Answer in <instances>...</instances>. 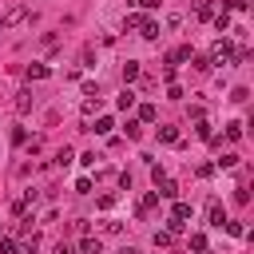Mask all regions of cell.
<instances>
[{
	"label": "cell",
	"mask_w": 254,
	"mask_h": 254,
	"mask_svg": "<svg viewBox=\"0 0 254 254\" xmlns=\"http://www.w3.org/2000/svg\"><path fill=\"white\" fill-rule=\"evenodd\" d=\"M48 71H52L48 64H32V67H28V83H32V79H48Z\"/></svg>",
	"instance_id": "13"
},
{
	"label": "cell",
	"mask_w": 254,
	"mask_h": 254,
	"mask_svg": "<svg viewBox=\"0 0 254 254\" xmlns=\"http://www.w3.org/2000/svg\"><path fill=\"white\" fill-rule=\"evenodd\" d=\"M155 187H159V190H155L159 198H179V183H175V179L163 175V179H155Z\"/></svg>",
	"instance_id": "4"
},
{
	"label": "cell",
	"mask_w": 254,
	"mask_h": 254,
	"mask_svg": "<svg viewBox=\"0 0 254 254\" xmlns=\"http://www.w3.org/2000/svg\"><path fill=\"white\" fill-rule=\"evenodd\" d=\"M111 127H115V123H111V115H99V119H95V127H87V131H95V135H107Z\"/></svg>",
	"instance_id": "15"
},
{
	"label": "cell",
	"mask_w": 254,
	"mask_h": 254,
	"mask_svg": "<svg viewBox=\"0 0 254 254\" xmlns=\"http://www.w3.org/2000/svg\"><path fill=\"white\" fill-rule=\"evenodd\" d=\"M28 20V8H8L4 16H0V28H20Z\"/></svg>",
	"instance_id": "3"
},
{
	"label": "cell",
	"mask_w": 254,
	"mask_h": 254,
	"mask_svg": "<svg viewBox=\"0 0 254 254\" xmlns=\"http://www.w3.org/2000/svg\"><path fill=\"white\" fill-rule=\"evenodd\" d=\"M24 210H28V198H16V202H12V214H16V218H20V214H24Z\"/></svg>",
	"instance_id": "35"
},
{
	"label": "cell",
	"mask_w": 254,
	"mask_h": 254,
	"mask_svg": "<svg viewBox=\"0 0 254 254\" xmlns=\"http://www.w3.org/2000/svg\"><path fill=\"white\" fill-rule=\"evenodd\" d=\"M119 230H123L119 218H107V222H103V234H119Z\"/></svg>",
	"instance_id": "27"
},
{
	"label": "cell",
	"mask_w": 254,
	"mask_h": 254,
	"mask_svg": "<svg viewBox=\"0 0 254 254\" xmlns=\"http://www.w3.org/2000/svg\"><path fill=\"white\" fill-rule=\"evenodd\" d=\"M210 226H226V210H222V202H210Z\"/></svg>",
	"instance_id": "10"
},
{
	"label": "cell",
	"mask_w": 254,
	"mask_h": 254,
	"mask_svg": "<svg viewBox=\"0 0 254 254\" xmlns=\"http://www.w3.org/2000/svg\"><path fill=\"white\" fill-rule=\"evenodd\" d=\"M135 28H139V36H143V40H159V24H155L151 16H139V24H135Z\"/></svg>",
	"instance_id": "6"
},
{
	"label": "cell",
	"mask_w": 254,
	"mask_h": 254,
	"mask_svg": "<svg viewBox=\"0 0 254 254\" xmlns=\"http://www.w3.org/2000/svg\"><path fill=\"white\" fill-rule=\"evenodd\" d=\"M222 230H230L234 238H246V226H242V222H230V218H226V226H222Z\"/></svg>",
	"instance_id": "25"
},
{
	"label": "cell",
	"mask_w": 254,
	"mask_h": 254,
	"mask_svg": "<svg viewBox=\"0 0 254 254\" xmlns=\"http://www.w3.org/2000/svg\"><path fill=\"white\" fill-rule=\"evenodd\" d=\"M194 16H198V20H210V16H214V4H210V0H198V4H194Z\"/></svg>",
	"instance_id": "12"
},
{
	"label": "cell",
	"mask_w": 254,
	"mask_h": 254,
	"mask_svg": "<svg viewBox=\"0 0 254 254\" xmlns=\"http://www.w3.org/2000/svg\"><path fill=\"white\" fill-rule=\"evenodd\" d=\"M115 107H119V111H131V107H135V91L127 87V91H123V95L115 99Z\"/></svg>",
	"instance_id": "14"
},
{
	"label": "cell",
	"mask_w": 254,
	"mask_h": 254,
	"mask_svg": "<svg viewBox=\"0 0 254 254\" xmlns=\"http://www.w3.org/2000/svg\"><path fill=\"white\" fill-rule=\"evenodd\" d=\"M218 167H238V155H234V151H230V155H222V159H218Z\"/></svg>",
	"instance_id": "34"
},
{
	"label": "cell",
	"mask_w": 254,
	"mask_h": 254,
	"mask_svg": "<svg viewBox=\"0 0 254 254\" xmlns=\"http://www.w3.org/2000/svg\"><path fill=\"white\" fill-rule=\"evenodd\" d=\"M190 60V48L183 44V48H175V52H167V67H179V64H187Z\"/></svg>",
	"instance_id": "7"
},
{
	"label": "cell",
	"mask_w": 254,
	"mask_h": 254,
	"mask_svg": "<svg viewBox=\"0 0 254 254\" xmlns=\"http://www.w3.org/2000/svg\"><path fill=\"white\" fill-rule=\"evenodd\" d=\"M103 246H99V238L95 234H83V242H79V254H99Z\"/></svg>",
	"instance_id": "11"
},
{
	"label": "cell",
	"mask_w": 254,
	"mask_h": 254,
	"mask_svg": "<svg viewBox=\"0 0 254 254\" xmlns=\"http://www.w3.org/2000/svg\"><path fill=\"white\" fill-rule=\"evenodd\" d=\"M119 254H139V246H119Z\"/></svg>",
	"instance_id": "39"
},
{
	"label": "cell",
	"mask_w": 254,
	"mask_h": 254,
	"mask_svg": "<svg viewBox=\"0 0 254 254\" xmlns=\"http://www.w3.org/2000/svg\"><path fill=\"white\" fill-rule=\"evenodd\" d=\"M167 99H183V87L179 83H167Z\"/></svg>",
	"instance_id": "33"
},
{
	"label": "cell",
	"mask_w": 254,
	"mask_h": 254,
	"mask_svg": "<svg viewBox=\"0 0 254 254\" xmlns=\"http://www.w3.org/2000/svg\"><path fill=\"white\" fill-rule=\"evenodd\" d=\"M226 139H242V123H226Z\"/></svg>",
	"instance_id": "30"
},
{
	"label": "cell",
	"mask_w": 254,
	"mask_h": 254,
	"mask_svg": "<svg viewBox=\"0 0 254 254\" xmlns=\"http://www.w3.org/2000/svg\"><path fill=\"white\" fill-rule=\"evenodd\" d=\"M159 139L163 143H179V127H159Z\"/></svg>",
	"instance_id": "20"
},
{
	"label": "cell",
	"mask_w": 254,
	"mask_h": 254,
	"mask_svg": "<svg viewBox=\"0 0 254 254\" xmlns=\"http://www.w3.org/2000/svg\"><path fill=\"white\" fill-rule=\"evenodd\" d=\"M123 131H127V139H139V135H143V123H139V119H127Z\"/></svg>",
	"instance_id": "19"
},
{
	"label": "cell",
	"mask_w": 254,
	"mask_h": 254,
	"mask_svg": "<svg viewBox=\"0 0 254 254\" xmlns=\"http://www.w3.org/2000/svg\"><path fill=\"white\" fill-rule=\"evenodd\" d=\"M155 202H159V194H155V190H151V194H143V202H139V214H147Z\"/></svg>",
	"instance_id": "24"
},
{
	"label": "cell",
	"mask_w": 254,
	"mask_h": 254,
	"mask_svg": "<svg viewBox=\"0 0 254 254\" xmlns=\"http://www.w3.org/2000/svg\"><path fill=\"white\" fill-rule=\"evenodd\" d=\"M123 79H127V83H131V79H139V64H135V60H127V64H123Z\"/></svg>",
	"instance_id": "18"
},
{
	"label": "cell",
	"mask_w": 254,
	"mask_h": 254,
	"mask_svg": "<svg viewBox=\"0 0 254 254\" xmlns=\"http://www.w3.org/2000/svg\"><path fill=\"white\" fill-rule=\"evenodd\" d=\"M171 238H175L171 230H155V246H171Z\"/></svg>",
	"instance_id": "28"
},
{
	"label": "cell",
	"mask_w": 254,
	"mask_h": 254,
	"mask_svg": "<svg viewBox=\"0 0 254 254\" xmlns=\"http://www.w3.org/2000/svg\"><path fill=\"white\" fill-rule=\"evenodd\" d=\"M12 143H16V147H24V143H28V131H24V127H16V131H12Z\"/></svg>",
	"instance_id": "31"
},
{
	"label": "cell",
	"mask_w": 254,
	"mask_h": 254,
	"mask_svg": "<svg viewBox=\"0 0 254 254\" xmlns=\"http://www.w3.org/2000/svg\"><path fill=\"white\" fill-rule=\"evenodd\" d=\"M190 64H194V71H210V67H214L206 56H190Z\"/></svg>",
	"instance_id": "22"
},
{
	"label": "cell",
	"mask_w": 254,
	"mask_h": 254,
	"mask_svg": "<svg viewBox=\"0 0 254 254\" xmlns=\"http://www.w3.org/2000/svg\"><path fill=\"white\" fill-rule=\"evenodd\" d=\"M234 202H250V190H246V183H242V187H234Z\"/></svg>",
	"instance_id": "32"
},
{
	"label": "cell",
	"mask_w": 254,
	"mask_h": 254,
	"mask_svg": "<svg viewBox=\"0 0 254 254\" xmlns=\"http://www.w3.org/2000/svg\"><path fill=\"white\" fill-rule=\"evenodd\" d=\"M139 123H155V107H151V103L139 107Z\"/></svg>",
	"instance_id": "23"
},
{
	"label": "cell",
	"mask_w": 254,
	"mask_h": 254,
	"mask_svg": "<svg viewBox=\"0 0 254 254\" xmlns=\"http://www.w3.org/2000/svg\"><path fill=\"white\" fill-rule=\"evenodd\" d=\"M194 131H198V135H202V139H210V135H214V131H210V123H206V119H194Z\"/></svg>",
	"instance_id": "26"
},
{
	"label": "cell",
	"mask_w": 254,
	"mask_h": 254,
	"mask_svg": "<svg viewBox=\"0 0 254 254\" xmlns=\"http://www.w3.org/2000/svg\"><path fill=\"white\" fill-rule=\"evenodd\" d=\"M210 20H214V28H218V32H230V12H214Z\"/></svg>",
	"instance_id": "16"
},
{
	"label": "cell",
	"mask_w": 254,
	"mask_h": 254,
	"mask_svg": "<svg viewBox=\"0 0 254 254\" xmlns=\"http://www.w3.org/2000/svg\"><path fill=\"white\" fill-rule=\"evenodd\" d=\"M226 8L230 12H246V0H226Z\"/></svg>",
	"instance_id": "36"
},
{
	"label": "cell",
	"mask_w": 254,
	"mask_h": 254,
	"mask_svg": "<svg viewBox=\"0 0 254 254\" xmlns=\"http://www.w3.org/2000/svg\"><path fill=\"white\" fill-rule=\"evenodd\" d=\"M16 111H20V115H28V111H32V91H28V87H24V91H16Z\"/></svg>",
	"instance_id": "9"
},
{
	"label": "cell",
	"mask_w": 254,
	"mask_h": 254,
	"mask_svg": "<svg viewBox=\"0 0 254 254\" xmlns=\"http://www.w3.org/2000/svg\"><path fill=\"white\" fill-rule=\"evenodd\" d=\"M206 60H210V64H234V40H226V36H222V40H214Z\"/></svg>",
	"instance_id": "1"
},
{
	"label": "cell",
	"mask_w": 254,
	"mask_h": 254,
	"mask_svg": "<svg viewBox=\"0 0 254 254\" xmlns=\"http://www.w3.org/2000/svg\"><path fill=\"white\" fill-rule=\"evenodd\" d=\"M139 8H147V12H151V8H159V0H139Z\"/></svg>",
	"instance_id": "38"
},
{
	"label": "cell",
	"mask_w": 254,
	"mask_h": 254,
	"mask_svg": "<svg viewBox=\"0 0 254 254\" xmlns=\"http://www.w3.org/2000/svg\"><path fill=\"white\" fill-rule=\"evenodd\" d=\"M40 250V234L32 230V234H24V238H16V254H36Z\"/></svg>",
	"instance_id": "5"
},
{
	"label": "cell",
	"mask_w": 254,
	"mask_h": 254,
	"mask_svg": "<svg viewBox=\"0 0 254 254\" xmlns=\"http://www.w3.org/2000/svg\"><path fill=\"white\" fill-rule=\"evenodd\" d=\"M71 159H75V155H71V147H64V151H56L52 167H56V171H67V167H71Z\"/></svg>",
	"instance_id": "8"
},
{
	"label": "cell",
	"mask_w": 254,
	"mask_h": 254,
	"mask_svg": "<svg viewBox=\"0 0 254 254\" xmlns=\"http://www.w3.org/2000/svg\"><path fill=\"white\" fill-rule=\"evenodd\" d=\"M95 111H99V95H87V99H83V119H91Z\"/></svg>",
	"instance_id": "17"
},
{
	"label": "cell",
	"mask_w": 254,
	"mask_h": 254,
	"mask_svg": "<svg viewBox=\"0 0 254 254\" xmlns=\"http://www.w3.org/2000/svg\"><path fill=\"white\" fill-rule=\"evenodd\" d=\"M190 250L194 254H206V234H190Z\"/></svg>",
	"instance_id": "21"
},
{
	"label": "cell",
	"mask_w": 254,
	"mask_h": 254,
	"mask_svg": "<svg viewBox=\"0 0 254 254\" xmlns=\"http://www.w3.org/2000/svg\"><path fill=\"white\" fill-rule=\"evenodd\" d=\"M187 218H190V202H175V206H171V218H167V230L179 234V230L187 226Z\"/></svg>",
	"instance_id": "2"
},
{
	"label": "cell",
	"mask_w": 254,
	"mask_h": 254,
	"mask_svg": "<svg viewBox=\"0 0 254 254\" xmlns=\"http://www.w3.org/2000/svg\"><path fill=\"white\" fill-rule=\"evenodd\" d=\"M230 99H234V103H246V99H250V91H246V87H234V91H230Z\"/></svg>",
	"instance_id": "29"
},
{
	"label": "cell",
	"mask_w": 254,
	"mask_h": 254,
	"mask_svg": "<svg viewBox=\"0 0 254 254\" xmlns=\"http://www.w3.org/2000/svg\"><path fill=\"white\" fill-rule=\"evenodd\" d=\"M56 254H75V246H67V242H56Z\"/></svg>",
	"instance_id": "37"
}]
</instances>
